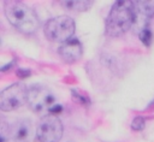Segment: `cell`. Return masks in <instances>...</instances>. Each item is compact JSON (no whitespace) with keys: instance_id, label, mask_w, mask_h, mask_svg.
<instances>
[{"instance_id":"cell-1","label":"cell","mask_w":154,"mask_h":142,"mask_svg":"<svg viewBox=\"0 0 154 142\" xmlns=\"http://www.w3.org/2000/svg\"><path fill=\"white\" fill-rule=\"evenodd\" d=\"M4 11L7 20L23 34H34L38 28L36 12L24 2L11 0L5 1Z\"/></svg>"},{"instance_id":"cell-12","label":"cell","mask_w":154,"mask_h":142,"mask_svg":"<svg viewBox=\"0 0 154 142\" xmlns=\"http://www.w3.org/2000/svg\"><path fill=\"white\" fill-rule=\"evenodd\" d=\"M152 39H153V35H152V31L149 29H144L140 32V40L143 42V45L149 46L152 42Z\"/></svg>"},{"instance_id":"cell-7","label":"cell","mask_w":154,"mask_h":142,"mask_svg":"<svg viewBox=\"0 0 154 142\" xmlns=\"http://www.w3.org/2000/svg\"><path fill=\"white\" fill-rule=\"evenodd\" d=\"M134 4V25L140 32L147 28L154 14V1H132Z\"/></svg>"},{"instance_id":"cell-4","label":"cell","mask_w":154,"mask_h":142,"mask_svg":"<svg viewBox=\"0 0 154 142\" xmlns=\"http://www.w3.org/2000/svg\"><path fill=\"white\" fill-rule=\"evenodd\" d=\"M28 91L23 82H17L7 87L0 94V108L8 112L22 107L28 102Z\"/></svg>"},{"instance_id":"cell-11","label":"cell","mask_w":154,"mask_h":142,"mask_svg":"<svg viewBox=\"0 0 154 142\" xmlns=\"http://www.w3.org/2000/svg\"><path fill=\"white\" fill-rule=\"evenodd\" d=\"M146 125V120L143 117H135L134 120L131 122V129L136 131H141Z\"/></svg>"},{"instance_id":"cell-13","label":"cell","mask_w":154,"mask_h":142,"mask_svg":"<svg viewBox=\"0 0 154 142\" xmlns=\"http://www.w3.org/2000/svg\"><path fill=\"white\" fill-rule=\"evenodd\" d=\"M30 75V71H28V70H22V69H19L18 71H17V76L19 77V78H25V77H28Z\"/></svg>"},{"instance_id":"cell-10","label":"cell","mask_w":154,"mask_h":142,"mask_svg":"<svg viewBox=\"0 0 154 142\" xmlns=\"http://www.w3.org/2000/svg\"><path fill=\"white\" fill-rule=\"evenodd\" d=\"M60 4H63V6L65 8L83 12V11H87L88 8H90L94 2L93 1H60Z\"/></svg>"},{"instance_id":"cell-3","label":"cell","mask_w":154,"mask_h":142,"mask_svg":"<svg viewBox=\"0 0 154 142\" xmlns=\"http://www.w3.org/2000/svg\"><path fill=\"white\" fill-rule=\"evenodd\" d=\"M75 20L71 17L59 16L46 22L43 26V32L49 41L65 43L72 37V35L75 34Z\"/></svg>"},{"instance_id":"cell-2","label":"cell","mask_w":154,"mask_h":142,"mask_svg":"<svg viewBox=\"0 0 154 142\" xmlns=\"http://www.w3.org/2000/svg\"><path fill=\"white\" fill-rule=\"evenodd\" d=\"M134 25V4L132 1H116L107 16L105 32L108 36L117 37L125 34Z\"/></svg>"},{"instance_id":"cell-5","label":"cell","mask_w":154,"mask_h":142,"mask_svg":"<svg viewBox=\"0 0 154 142\" xmlns=\"http://www.w3.org/2000/svg\"><path fill=\"white\" fill-rule=\"evenodd\" d=\"M63 136V124L55 114L43 116L36 128V138L38 142H59Z\"/></svg>"},{"instance_id":"cell-6","label":"cell","mask_w":154,"mask_h":142,"mask_svg":"<svg viewBox=\"0 0 154 142\" xmlns=\"http://www.w3.org/2000/svg\"><path fill=\"white\" fill-rule=\"evenodd\" d=\"M53 93L45 85L35 84L29 88L28 91V105L34 112L49 111L55 103Z\"/></svg>"},{"instance_id":"cell-8","label":"cell","mask_w":154,"mask_h":142,"mask_svg":"<svg viewBox=\"0 0 154 142\" xmlns=\"http://www.w3.org/2000/svg\"><path fill=\"white\" fill-rule=\"evenodd\" d=\"M58 53L61 57L63 60H65L66 63H76L82 58L83 54V48L82 45L78 40L73 39V40H69L67 42L63 43L59 48H58Z\"/></svg>"},{"instance_id":"cell-14","label":"cell","mask_w":154,"mask_h":142,"mask_svg":"<svg viewBox=\"0 0 154 142\" xmlns=\"http://www.w3.org/2000/svg\"><path fill=\"white\" fill-rule=\"evenodd\" d=\"M63 111V107H61V105H54L51 110H49V112L52 113V114H55V113H60Z\"/></svg>"},{"instance_id":"cell-9","label":"cell","mask_w":154,"mask_h":142,"mask_svg":"<svg viewBox=\"0 0 154 142\" xmlns=\"http://www.w3.org/2000/svg\"><path fill=\"white\" fill-rule=\"evenodd\" d=\"M10 135L13 142H30L32 137V125L29 119H20L12 124Z\"/></svg>"}]
</instances>
